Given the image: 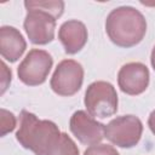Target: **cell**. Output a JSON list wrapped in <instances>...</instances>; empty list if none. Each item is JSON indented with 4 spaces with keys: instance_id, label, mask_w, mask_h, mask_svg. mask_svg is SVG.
Wrapping results in <instances>:
<instances>
[{
    "instance_id": "cell-3",
    "label": "cell",
    "mask_w": 155,
    "mask_h": 155,
    "mask_svg": "<svg viewBox=\"0 0 155 155\" xmlns=\"http://www.w3.org/2000/svg\"><path fill=\"white\" fill-rule=\"evenodd\" d=\"M85 107L94 119H105L117 110V94L115 87L107 81L92 82L85 92Z\"/></svg>"
},
{
    "instance_id": "cell-15",
    "label": "cell",
    "mask_w": 155,
    "mask_h": 155,
    "mask_svg": "<svg viewBox=\"0 0 155 155\" xmlns=\"http://www.w3.org/2000/svg\"><path fill=\"white\" fill-rule=\"evenodd\" d=\"M16 126V119L12 113L1 110V134L5 136L7 132H11Z\"/></svg>"
},
{
    "instance_id": "cell-14",
    "label": "cell",
    "mask_w": 155,
    "mask_h": 155,
    "mask_svg": "<svg viewBox=\"0 0 155 155\" xmlns=\"http://www.w3.org/2000/svg\"><path fill=\"white\" fill-rule=\"evenodd\" d=\"M84 155H119V153L109 144H94L87 148Z\"/></svg>"
},
{
    "instance_id": "cell-9",
    "label": "cell",
    "mask_w": 155,
    "mask_h": 155,
    "mask_svg": "<svg viewBox=\"0 0 155 155\" xmlns=\"http://www.w3.org/2000/svg\"><path fill=\"white\" fill-rule=\"evenodd\" d=\"M149 69L139 62H131L122 65L117 74V84L124 93L137 96L143 93L149 85Z\"/></svg>"
},
{
    "instance_id": "cell-11",
    "label": "cell",
    "mask_w": 155,
    "mask_h": 155,
    "mask_svg": "<svg viewBox=\"0 0 155 155\" xmlns=\"http://www.w3.org/2000/svg\"><path fill=\"white\" fill-rule=\"evenodd\" d=\"M27 44L22 34L13 27L0 28V53L8 62H16L25 51Z\"/></svg>"
},
{
    "instance_id": "cell-2",
    "label": "cell",
    "mask_w": 155,
    "mask_h": 155,
    "mask_svg": "<svg viewBox=\"0 0 155 155\" xmlns=\"http://www.w3.org/2000/svg\"><path fill=\"white\" fill-rule=\"evenodd\" d=\"M105 31L116 46L132 47L143 40L147 33V21L134 7L121 6L108 15Z\"/></svg>"
},
{
    "instance_id": "cell-5",
    "label": "cell",
    "mask_w": 155,
    "mask_h": 155,
    "mask_svg": "<svg viewBox=\"0 0 155 155\" xmlns=\"http://www.w3.org/2000/svg\"><path fill=\"white\" fill-rule=\"evenodd\" d=\"M53 59L51 54L44 50L34 48L28 52L25 58L21 62L17 73L19 80L28 86L41 85L52 68Z\"/></svg>"
},
{
    "instance_id": "cell-8",
    "label": "cell",
    "mask_w": 155,
    "mask_h": 155,
    "mask_svg": "<svg viewBox=\"0 0 155 155\" xmlns=\"http://www.w3.org/2000/svg\"><path fill=\"white\" fill-rule=\"evenodd\" d=\"M71 133L85 145L98 144L105 137V126L84 110L75 111L69 124Z\"/></svg>"
},
{
    "instance_id": "cell-6",
    "label": "cell",
    "mask_w": 155,
    "mask_h": 155,
    "mask_svg": "<svg viewBox=\"0 0 155 155\" xmlns=\"http://www.w3.org/2000/svg\"><path fill=\"white\" fill-rule=\"evenodd\" d=\"M84 81V68L82 65L74 59L62 61L52 78H51V88L54 93L64 97L75 94L82 85Z\"/></svg>"
},
{
    "instance_id": "cell-13",
    "label": "cell",
    "mask_w": 155,
    "mask_h": 155,
    "mask_svg": "<svg viewBox=\"0 0 155 155\" xmlns=\"http://www.w3.org/2000/svg\"><path fill=\"white\" fill-rule=\"evenodd\" d=\"M48 155H79V149L67 133H62L59 140Z\"/></svg>"
},
{
    "instance_id": "cell-17",
    "label": "cell",
    "mask_w": 155,
    "mask_h": 155,
    "mask_svg": "<svg viewBox=\"0 0 155 155\" xmlns=\"http://www.w3.org/2000/svg\"><path fill=\"white\" fill-rule=\"evenodd\" d=\"M150 62H151V65L155 70V46L153 47V51H151V56H150Z\"/></svg>"
},
{
    "instance_id": "cell-4",
    "label": "cell",
    "mask_w": 155,
    "mask_h": 155,
    "mask_svg": "<svg viewBox=\"0 0 155 155\" xmlns=\"http://www.w3.org/2000/svg\"><path fill=\"white\" fill-rule=\"evenodd\" d=\"M143 132L142 121L134 115H122L113 119L105 126V137L120 148L134 147Z\"/></svg>"
},
{
    "instance_id": "cell-12",
    "label": "cell",
    "mask_w": 155,
    "mask_h": 155,
    "mask_svg": "<svg viewBox=\"0 0 155 155\" xmlns=\"http://www.w3.org/2000/svg\"><path fill=\"white\" fill-rule=\"evenodd\" d=\"M25 8H38L52 15L56 19L63 15L64 2L61 0H51V1H25Z\"/></svg>"
},
{
    "instance_id": "cell-16",
    "label": "cell",
    "mask_w": 155,
    "mask_h": 155,
    "mask_svg": "<svg viewBox=\"0 0 155 155\" xmlns=\"http://www.w3.org/2000/svg\"><path fill=\"white\" fill-rule=\"evenodd\" d=\"M148 126L149 128L151 130V132L155 134V110H153L149 115V119H148Z\"/></svg>"
},
{
    "instance_id": "cell-10",
    "label": "cell",
    "mask_w": 155,
    "mask_h": 155,
    "mask_svg": "<svg viewBox=\"0 0 155 155\" xmlns=\"http://www.w3.org/2000/svg\"><path fill=\"white\" fill-rule=\"evenodd\" d=\"M87 29L86 25L76 19L64 22L58 31V39L62 42L65 53H78L87 42Z\"/></svg>"
},
{
    "instance_id": "cell-7",
    "label": "cell",
    "mask_w": 155,
    "mask_h": 155,
    "mask_svg": "<svg viewBox=\"0 0 155 155\" xmlns=\"http://www.w3.org/2000/svg\"><path fill=\"white\" fill-rule=\"evenodd\" d=\"M24 18V29L29 40L35 45H46L54 38L56 18L38 8H27Z\"/></svg>"
},
{
    "instance_id": "cell-1",
    "label": "cell",
    "mask_w": 155,
    "mask_h": 155,
    "mask_svg": "<svg viewBox=\"0 0 155 155\" xmlns=\"http://www.w3.org/2000/svg\"><path fill=\"white\" fill-rule=\"evenodd\" d=\"M58 126L48 120H39L33 113L22 110L16 138L35 155H48L61 138Z\"/></svg>"
}]
</instances>
